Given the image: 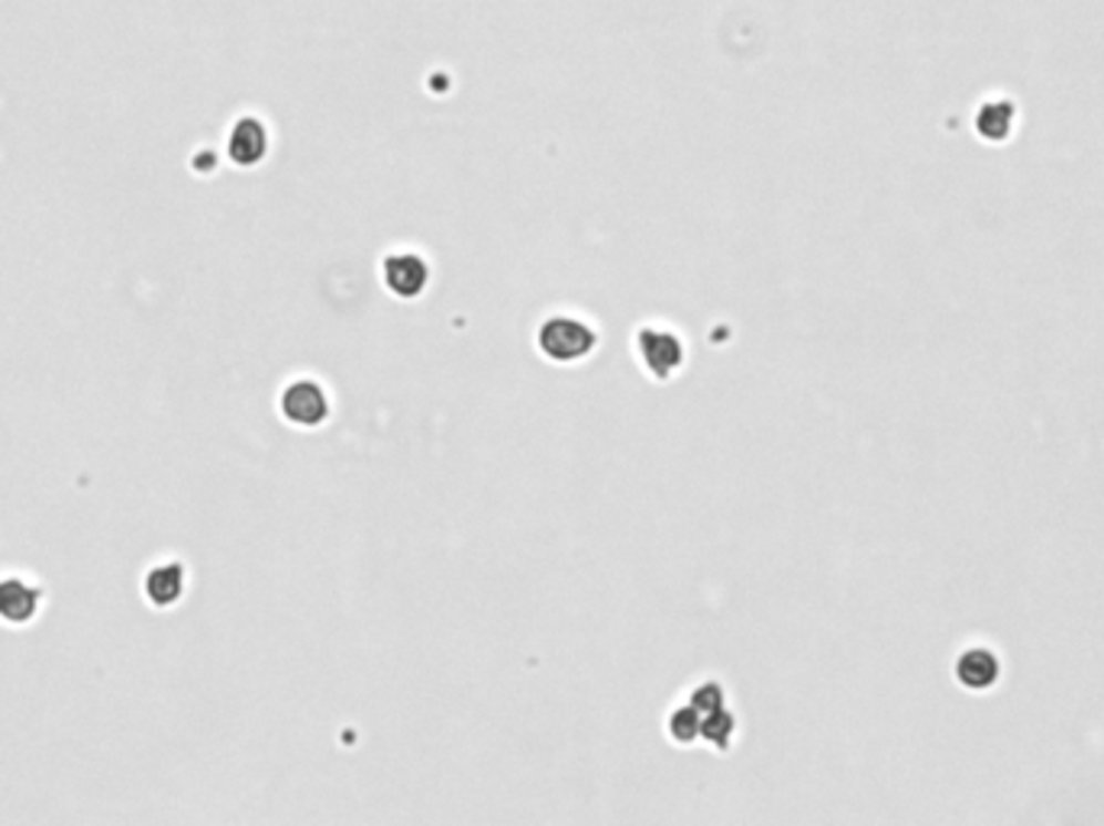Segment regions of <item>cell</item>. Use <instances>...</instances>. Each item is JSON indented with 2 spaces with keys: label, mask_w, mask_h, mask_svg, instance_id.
Here are the masks:
<instances>
[{
  "label": "cell",
  "mask_w": 1104,
  "mask_h": 826,
  "mask_svg": "<svg viewBox=\"0 0 1104 826\" xmlns=\"http://www.w3.org/2000/svg\"><path fill=\"white\" fill-rule=\"evenodd\" d=\"M637 352H640L643 369L652 378H672L685 365V345L669 330H656V327L640 330L637 333Z\"/></svg>",
  "instance_id": "cell-3"
},
{
  "label": "cell",
  "mask_w": 1104,
  "mask_h": 826,
  "mask_svg": "<svg viewBox=\"0 0 1104 826\" xmlns=\"http://www.w3.org/2000/svg\"><path fill=\"white\" fill-rule=\"evenodd\" d=\"M381 281L394 298L414 301L430 285V265L417 252H394L381 265Z\"/></svg>",
  "instance_id": "cell-4"
},
{
  "label": "cell",
  "mask_w": 1104,
  "mask_h": 826,
  "mask_svg": "<svg viewBox=\"0 0 1104 826\" xmlns=\"http://www.w3.org/2000/svg\"><path fill=\"white\" fill-rule=\"evenodd\" d=\"M281 416L295 426H305V430H313L320 423H327L330 416V394L323 391L320 381H310V378H298L291 381L285 391H281Z\"/></svg>",
  "instance_id": "cell-2"
},
{
  "label": "cell",
  "mask_w": 1104,
  "mask_h": 826,
  "mask_svg": "<svg viewBox=\"0 0 1104 826\" xmlns=\"http://www.w3.org/2000/svg\"><path fill=\"white\" fill-rule=\"evenodd\" d=\"M42 607V591L33 581L23 578H0V620L7 627H27L33 623Z\"/></svg>",
  "instance_id": "cell-5"
},
{
  "label": "cell",
  "mask_w": 1104,
  "mask_h": 826,
  "mask_svg": "<svg viewBox=\"0 0 1104 826\" xmlns=\"http://www.w3.org/2000/svg\"><path fill=\"white\" fill-rule=\"evenodd\" d=\"M701 720H704V716L698 714L691 704H688V708H679L675 714L669 716V733H672V740L682 743V746L694 743V740L701 736Z\"/></svg>",
  "instance_id": "cell-9"
},
{
  "label": "cell",
  "mask_w": 1104,
  "mask_h": 826,
  "mask_svg": "<svg viewBox=\"0 0 1104 826\" xmlns=\"http://www.w3.org/2000/svg\"><path fill=\"white\" fill-rule=\"evenodd\" d=\"M733 733H736V720H733V714L726 708H718V711H711V714L701 720V736L711 740L718 750L730 746Z\"/></svg>",
  "instance_id": "cell-8"
},
{
  "label": "cell",
  "mask_w": 1104,
  "mask_h": 826,
  "mask_svg": "<svg viewBox=\"0 0 1104 826\" xmlns=\"http://www.w3.org/2000/svg\"><path fill=\"white\" fill-rule=\"evenodd\" d=\"M185 585H188L185 565L158 562L143 578V595H146V601L153 603V607L165 610V607H175V603L185 598Z\"/></svg>",
  "instance_id": "cell-6"
},
{
  "label": "cell",
  "mask_w": 1104,
  "mask_h": 826,
  "mask_svg": "<svg viewBox=\"0 0 1104 826\" xmlns=\"http://www.w3.org/2000/svg\"><path fill=\"white\" fill-rule=\"evenodd\" d=\"M691 708H694L701 716H708L711 711L724 708V691H721V684H701V688L691 694Z\"/></svg>",
  "instance_id": "cell-10"
},
{
  "label": "cell",
  "mask_w": 1104,
  "mask_h": 826,
  "mask_svg": "<svg viewBox=\"0 0 1104 826\" xmlns=\"http://www.w3.org/2000/svg\"><path fill=\"white\" fill-rule=\"evenodd\" d=\"M539 352L556 365H575L588 359L598 345V333L578 317H549L536 337Z\"/></svg>",
  "instance_id": "cell-1"
},
{
  "label": "cell",
  "mask_w": 1104,
  "mask_h": 826,
  "mask_svg": "<svg viewBox=\"0 0 1104 826\" xmlns=\"http://www.w3.org/2000/svg\"><path fill=\"white\" fill-rule=\"evenodd\" d=\"M266 152V130L256 123V120H243L236 130H233V140H229V155L239 162V165H252L259 162Z\"/></svg>",
  "instance_id": "cell-7"
}]
</instances>
